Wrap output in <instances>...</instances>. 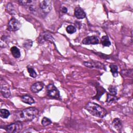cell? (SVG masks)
<instances>
[{
  "label": "cell",
  "mask_w": 133,
  "mask_h": 133,
  "mask_svg": "<svg viewBox=\"0 0 133 133\" xmlns=\"http://www.w3.org/2000/svg\"><path fill=\"white\" fill-rule=\"evenodd\" d=\"M23 127L21 122L16 121V122L8 125L5 127V130L8 132L17 133L21 131Z\"/></svg>",
  "instance_id": "obj_3"
},
{
  "label": "cell",
  "mask_w": 133,
  "mask_h": 133,
  "mask_svg": "<svg viewBox=\"0 0 133 133\" xmlns=\"http://www.w3.org/2000/svg\"><path fill=\"white\" fill-rule=\"evenodd\" d=\"M27 70H28V71L31 77L35 78L37 76V73H36V72L35 71L34 69L33 68H32L30 66H27Z\"/></svg>",
  "instance_id": "obj_18"
},
{
  "label": "cell",
  "mask_w": 133,
  "mask_h": 133,
  "mask_svg": "<svg viewBox=\"0 0 133 133\" xmlns=\"http://www.w3.org/2000/svg\"><path fill=\"white\" fill-rule=\"evenodd\" d=\"M99 43L98 38L96 36H89L86 37L82 41V43L85 45H95Z\"/></svg>",
  "instance_id": "obj_8"
},
{
  "label": "cell",
  "mask_w": 133,
  "mask_h": 133,
  "mask_svg": "<svg viewBox=\"0 0 133 133\" xmlns=\"http://www.w3.org/2000/svg\"><path fill=\"white\" fill-rule=\"evenodd\" d=\"M22 102L28 104H32L35 102L34 99L29 95H24L21 97Z\"/></svg>",
  "instance_id": "obj_12"
},
{
  "label": "cell",
  "mask_w": 133,
  "mask_h": 133,
  "mask_svg": "<svg viewBox=\"0 0 133 133\" xmlns=\"http://www.w3.org/2000/svg\"><path fill=\"white\" fill-rule=\"evenodd\" d=\"M113 126L117 130L120 131L122 128V124L121 120L118 118H115L112 122Z\"/></svg>",
  "instance_id": "obj_13"
},
{
  "label": "cell",
  "mask_w": 133,
  "mask_h": 133,
  "mask_svg": "<svg viewBox=\"0 0 133 133\" xmlns=\"http://www.w3.org/2000/svg\"><path fill=\"white\" fill-rule=\"evenodd\" d=\"M85 109L91 115L100 118L105 117L108 113L105 109L92 102H88L85 106Z\"/></svg>",
  "instance_id": "obj_2"
},
{
  "label": "cell",
  "mask_w": 133,
  "mask_h": 133,
  "mask_svg": "<svg viewBox=\"0 0 133 133\" xmlns=\"http://www.w3.org/2000/svg\"><path fill=\"white\" fill-rule=\"evenodd\" d=\"M44 84L42 82H37L33 84L31 86V90L33 93H37L43 89Z\"/></svg>",
  "instance_id": "obj_10"
},
{
  "label": "cell",
  "mask_w": 133,
  "mask_h": 133,
  "mask_svg": "<svg viewBox=\"0 0 133 133\" xmlns=\"http://www.w3.org/2000/svg\"><path fill=\"white\" fill-rule=\"evenodd\" d=\"M116 100H117V98L114 95H112L111 94H108L107 95V100L106 101L108 103L113 102L114 101H115Z\"/></svg>",
  "instance_id": "obj_21"
},
{
  "label": "cell",
  "mask_w": 133,
  "mask_h": 133,
  "mask_svg": "<svg viewBox=\"0 0 133 133\" xmlns=\"http://www.w3.org/2000/svg\"><path fill=\"white\" fill-rule=\"evenodd\" d=\"M102 45L104 47H109L111 45V42L107 35L103 36L101 39Z\"/></svg>",
  "instance_id": "obj_15"
},
{
  "label": "cell",
  "mask_w": 133,
  "mask_h": 133,
  "mask_svg": "<svg viewBox=\"0 0 133 133\" xmlns=\"http://www.w3.org/2000/svg\"><path fill=\"white\" fill-rule=\"evenodd\" d=\"M61 10L63 13H66L67 11H68L67 8L65 7H64V6H62V7H61Z\"/></svg>",
  "instance_id": "obj_24"
},
{
  "label": "cell",
  "mask_w": 133,
  "mask_h": 133,
  "mask_svg": "<svg viewBox=\"0 0 133 133\" xmlns=\"http://www.w3.org/2000/svg\"><path fill=\"white\" fill-rule=\"evenodd\" d=\"M39 7L42 10L44 13H48L50 11L52 8L51 1H42L40 2Z\"/></svg>",
  "instance_id": "obj_7"
},
{
  "label": "cell",
  "mask_w": 133,
  "mask_h": 133,
  "mask_svg": "<svg viewBox=\"0 0 133 133\" xmlns=\"http://www.w3.org/2000/svg\"><path fill=\"white\" fill-rule=\"evenodd\" d=\"M10 51L12 55L15 58H19L20 57V51L19 49L16 46H13L10 48Z\"/></svg>",
  "instance_id": "obj_14"
},
{
  "label": "cell",
  "mask_w": 133,
  "mask_h": 133,
  "mask_svg": "<svg viewBox=\"0 0 133 133\" xmlns=\"http://www.w3.org/2000/svg\"><path fill=\"white\" fill-rule=\"evenodd\" d=\"M41 123L43 126H47L51 124V121L49 118L44 117L43 118Z\"/></svg>",
  "instance_id": "obj_19"
},
{
  "label": "cell",
  "mask_w": 133,
  "mask_h": 133,
  "mask_svg": "<svg viewBox=\"0 0 133 133\" xmlns=\"http://www.w3.org/2000/svg\"><path fill=\"white\" fill-rule=\"evenodd\" d=\"M38 110L35 108H28L21 111H17L15 114V119L19 122L31 121L38 114Z\"/></svg>",
  "instance_id": "obj_1"
},
{
  "label": "cell",
  "mask_w": 133,
  "mask_h": 133,
  "mask_svg": "<svg viewBox=\"0 0 133 133\" xmlns=\"http://www.w3.org/2000/svg\"><path fill=\"white\" fill-rule=\"evenodd\" d=\"M30 43H32V42L31 41V40H27L26 41L23 45H24V47H25V48H29L30 47H31L32 45V44H30Z\"/></svg>",
  "instance_id": "obj_23"
},
{
  "label": "cell",
  "mask_w": 133,
  "mask_h": 133,
  "mask_svg": "<svg viewBox=\"0 0 133 133\" xmlns=\"http://www.w3.org/2000/svg\"><path fill=\"white\" fill-rule=\"evenodd\" d=\"M109 91L110 94L115 96L117 94V89L115 87L111 86L109 88Z\"/></svg>",
  "instance_id": "obj_22"
},
{
  "label": "cell",
  "mask_w": 133,
  "mask_h": 133,
  "mask_svg": "<svg viewBox=\"0 0 133 133\" xmlns=\"http://www.w3.org/2000/svg\"><path fill=\"white\" fill-rule=\"evenodd\" d=\"M85 66L89 68H96L99 69H105L104 65L100 62L95 61H88L83 62Z\"/></svg>",
  "instance_id": "obj_6"
},
{
  "label": "cell",
  "mask_w": 133,
  "mask_h": 133,
  "mask_svg": "<svg viewBox=\"0 0 133 133\" xmlns=\"http://www.w3.org/2000/svg\"><path fill=\"white\" fill-rule=\"evenodd\" d=\"M66 31L69 34H73L76 32V28L75 26L70 25L66 28Z\"/></svg>",
  "instance_id": "obj_20"
},
{
  "label": "cell",
  "mask_w": 133,
  "mask_h": 133,
  "mask_svg": "<svg viewBox=\"0 0 133 133\" xmlns=\"http://www.w3.org/2000/svg\"><path fill=\"white\" fill-rule=\"evenodd\" d=\"M1 92L2 95L3 96V97L6 98L9 97V96H10V89L8 84L6 83H1Z\"/></svg>",
  "instance_id": "obj_9"
},
{
  "label": "cell",
  "mask_w": 133,
  "mask_h": 133,
  "mask_svg": "<svg viewBox=\"0 0 133 133\" xmlns=\"http://www.w3.org/2000/svg\"><path fill=\"white\" fill-rule=\"evenodd\" d=\"M111 72L114 77H116L118 75V68L115 64H111L110 65Z\"/></svg>",
  "instance_id": "obj_16"
},
{
  "label": "cell",
  "mask_w": 133,
  "mask_h": 133,
  "mask_svg": "<svg viewBox=\"0 0 133 133\" xmlns=\"http://www.w3.org/2000/svg\"><path fill=\"white\" fill-rule=\"evenodd\" d=\"M21 27L20 22L15 18H12L8 24V30L10 31H16L18 30Z\"/></svg>",
  "instance_id": "obj_5"
},
{
  "label": "cell",
  "mask_w": 133,
  "mask_h": 133,
  "mask_svg": "<svg viewBox=\"0 0 133 133\" xmlns=\"http://www.w3.org/2000/svg\"><path fill=\"white\" fill-rule=\"evenodd\" d=\"M46 91L48 96L55 99L60 98L59 91L53 84H49L47 86Z\"/></svg>",
  "instance_id": "obj_4"
},
{
  "label": "cell",
  "mask_w": 133,
  "mask_h": 133,
  "mask_svg": "<svg viewBox=\"0 0 133 133\" xmlns=\"http://www.w3.org/2000/svg\"><path fill=\"white\" fill-rule=\"evenodd\" d=\"M10 115V112L5 109H2L0 110V116L3 118H7Z\"/></svg>",
  "instance_id": "obj_17"
},
{
  "label": "cell",
  "mask_w": 133,
  "mask_h": 133,
  "mask_svg": "<svg viewBox=\"0 0 133 133\" xmlns=\"http://www.w3.org/2000/svg\"><path fill=\"white\" fill-rule=\"evenodd\" d=\"M74 16L78 19H82L85 18L86 14L82 8L77 7L74 9Z\"/></svg>",
  "instance_id": "obj_11"
}]
</instances>
